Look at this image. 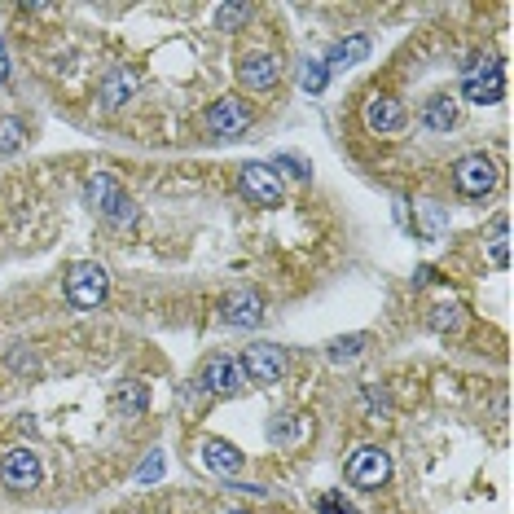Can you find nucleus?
<instances>
[{
  "label": "nucleus",
  "instance_id": "obj_8",
  "mask_svg": "<svg viewBox=\"0 0 514 514\" xmlns=\"http://www.w3.org/2000/svg\"><path fill=\"white\" fill-rule=\"evenodd\" d=\"M242 194L260 207H277L282 203V181H277V167L268 163H247L242 167Z\"/></svg>",
  "mask_w": 514,
  "mask_h": 514
},
{
  "label": "nucleus",
  "instance_id": "obj_2",
  "mask_svg": "<svg viewBox=\"0 0 514 514\" xmlns=\"http://www.w3.org/2000/svg\"><path fill=\"white\" fill-rule=\"evenodd\" d=\"M106 290H110V277L102 264H93V260L71 264V273H66V299L75 308H97L106 299Z\"/></svg>",
  "mask_w": 514,
  "mask_h": 514
},
{
  "label": "nucleus",
  "instance_id": "obj_22",
  "mask_svg": "<svg viewBox=\"0 0 514 514\" xmlns=\"http://www.w3.org/2000/svg\"><path fill=\"white\" fill-rule=\"evenodd\" d=\"M22 145V124L18 119H0V154H14Z\"/></svg>",
  "mask_w": 514,
  "mask_h": 514
},
{
  "label": "nucleus",
  "instance_id": "obj_5",
  "mask_svg": "<svg viewBox=\"0 0 514 514\" xmlns=\"http://www.w3.org/2000/svg\"><path fill=\"white\" fill-rule=\"evenodd\" d=\"M453 181L466 198H484L497 189V163L488 159V154H466V159H457V167H453Z\"/></svg>",
  "mask_w": 514,
  "mask_h": 514
},
{
  "label": "nucleus",
  "instance_id": "obj_3",
  "mask_svg": "<svg viewBox=\"0 0 514 514\" xmlns=\"http://www.w3.org/2000/svg\"><path fill=\"white\" fill-rule=\"evenodd\" d=\"M501 88H506V80H501V66H497L493 58H479V62L466 66V75H462L466 102L493 106V102H501Z\"/></svg>",
  "mask_w": 514,
  "mask_h": 514
},
{
  "label": "nucleus",
  "instance_id": "obj_7",
  "mask_svg": "<svg viewBox=\"0 0 514 514\" xmlns=\"http://www.w3.org/2000/svg\"><path fill=\"white\" fill-rule=\"evenodd\" d=\"M203 387L211 391V396L229 400L247 387V370H242V361H233V356H211L207 370H203Z\"/></svg>",
  "mask_w": 514,
  "mask_h": 514
},
{
  "label": "nucleus",
  "instance_id": "obj_24",
  "mask_svg": "<svg viewBox=\"0 0 514 514\" xmlns=\"http://www.w3.org/2000/svg\"><path fill=\"white\" fill-rule=\"evenodd\" d=\"M159 475H163V453H150L141 462V471H137V484H154Z\"/></svg>",
  "mask_w": 514,
  "mask_h": 514
},
{
  "label": "nucleus",
  "instance_id": "obj_16",
  "mask_svg": "<svg viewBox=\"0 0 514 514\" xmlns=\"http://www.w3.org/2000/svg\"><path fill=\"white\" fill-rule=\"evenodd\" d=\"M110 409L119 413V418H141L145 409H150V387L145 383H119L115 387V396H110Z\"/></svg>",
  "mask_w": 514,
  "mask_h": 514
},
{
  "label": "nucleus",
  "instance_id": "obj_27",
  "mask_svg": "<svg viewBox=\"0 0 514 514\" xmlns=\"http://www.w3.org/2000/svg\"><path fill=\"white\" fill-rule=\"evenodd\" d=\"M506 242H510V238H506V229H501V233H497V242H493V264H497V268H506V264H510V247H506Z\"/></svg>",
  "mask_w": 514,
  "mask_h": 514
},
{
  "label": "nucleus",
  "instance_id": "obj_15",
  "mask_svg": "<svg viewBox=\"0 0 514 514\" xmlns=\"http://www.w3.org/2000/svg\"><path fill=\"white\" fill-rule=\"evenodd\" d=\"M132 93H137V71H132V66H115V71L102 80V106L106 110H119L124 102H132Z\"/></svg>",
  "mask_w": 514,
  "mask_h": 514
},
{
  "label": "nucleus",
  "instance_id": "obj_17",
  "mask_svg": "<svg viewBox=\"0 0 514 514\" xmlns=\"http://www.w3.org/2000/svg\"><path fill=\"white\" fill-rule=\"evenodd\" d=\"M365 58H370V40H365V36H348V40L334 44L330 58L321 62V66H326V71H348V66L365 62Z\"/></svg>",
  "mask_w": 514,
  "mask_h": 514
},
{
  "label": "nucleus",
  "instance_id": "obj_11",
  "mask_svg": "<svg viewBox=\"0 0 514 514\" xmlns=\"http://www.w3.org/2000/svg\"><path fill=\"white\" fill-rule=\"evenodd\" d=\"M238 80H242V88H251V93H268V88L282 80V62H277L273 53H251V58H242V66H238Z\"/></svg>",
  "mask_w": 514,
  "mask_h": 514
},
{
  "label": "nucleus",
  "instance_id": "obj_20",
  "mask_svg": "<svg viewBox=\"0 0 514 514\" xmlns=\"http://www.w3.org/2000/svg\"><path fill=\"white\" fill-rule=\"evenodd\" d=\"M365 352V334H348V339H334L330 343V361L343 365V361H356Z\"/></svg>",
  "mask_w": 514,
  "mask_h": 514
},
{
  "label": "nucleus",
  "instance_id": "obj_26",
  "mask_svg": "<svg viewBox=\"0 0 514 514\" xmlns=\"http://www.w3.org/2000/svg\"><path fill=\"white\" fill-rule=\"evenodd\" d=\"M422 229H427L431 238H435V233L444 229V211H440V207H422Z\"/></svg>",
  "mask_w": 514,
  "mask_h": 514
},
{
  "label": "nucleus",
  "instance_id": "obj_14",
  "mask_svg": "<svg viewBox=\"0 0 514 514\" xmlns=\"http://www.w3.org/2000/svg\"><path fill=\"white\" fill-rule=\"evenodd\" d=\"M198 453H203V466H207V471H216V475L242 471V453L233 449L229 440H216V435H207V440L198 444Z\"/></svg>",
  "mask_w": 514,
  "mask_h": 514
},
{
  "label": "nucleus",
  "instance_id": "obj_4",
  "mask_svg": "<svg viewBox=\"0 0 514 514\" xmlns=\"http://www.w3.org/2000/svg\"><path fill=\"white\" fill-rule=\"evenodd\" d=\"M203 124H207L211 137L233 141V137H242V132L251 128V106H247V102H238V97H220L216 106H207Z\"/></svg>",
  "mask_w": 514,
  "mask_h": 514
},
{
  "label": "nucleus",
  "instance_id": "obj_29",
  "mask_svg": "<svg viewBox=\"0 0 514 514\" xmlns=\"http://www.w3.org/2000/svg\"><path fill=\"white\" fill-rule=\"evenodd\" d=\"M9 80V53H5V44H0V84Z\"/></svg>",
  "mask_w": 514,
  "mask_h": 514
},
{
  "label": "nucleus",
  "instance_id": "obj_28",
  "mask_svg": "<svg viewBox=\"0 0 514 514\" xmlns=\"http://www.w3.org/2000/svg\"><path fill=\"white\" fill-rule=\"evenodd\" d=\"M277 167H290V176H299V181L308 176V163H299L295 154H282V159H277Z\"/></svg>",
  "mask_w": 514,
  "mask_h": 514
},
{
  "label": "nucleus",
  "instance_id": "obj_12",
  "mask_svg": "<svg viewBox=\"0 0 514 514\" xmlns=\"http://www.w3.org/2000/svg\"><path fill=\"white\" fill-rule=\"evenodd\" d=\"M229 326H242V330H255L264 321V299L255 295V290H238V295H229L225 304H220Z\"/></svg>",
  "mask_w": 514,
  "mask_h": 514
},
{
  "label": "nucleus",
  "instance_id": "obj_25",
  "mask_svg": "<svg viewBox=\"0 0 514 514\" xmlns=\"http://www.w3.org/2000/svg\"><path fill=\"white\" fill-rule=\"evenodd\" d=\"M317 510H321V514H356L348 501H343V493H326V497L317 501Z\"/></svg>",
  "mask_w": 514,
  "mask_h": 514
},
{
  "label": "nucleus",
  "instance_id": "obj_21",
  "mask_svg": "<svg viewBox=\"0 0 514 514\" xmlns=\"http://www.w3.org/2000/svg\"><path fill=\"white\" fill-rule=\"evenodd\" d=\"M247 14H251L247 5H220V14H216V27H220V31H238L242 22H247Z\"/></svg>",
  "mask_w": 514,
  "mask_h": 514
},
{
  "label": "nucleus",
  "instance_id": "obj_30",
  "mask_svg": "<svg viewBox=\"0 0 514 514\" xmlns=\"http://www.w3.org/2000/svg\"><path fill=\"white\" fill-rule=\"evenodd\" d=\"M229 514H242V510H229Z\"/></svg>",
  "mask_w": 514,
  "mask_h": 514
},
{
  "label": "nucleus",
  "instance_id": "obj_23",
  "mask_svg": "<svg viewBox=\"0 0 514 514\" xmlns=\"http://www.w3.org/2000/svg\"><path fill=\"white\" fill-rule=\"evenodd\" d=\"M326 80H330V71L321 62H308L304 66V75H299V84L308 88V93H321V88H326Z\"/></svg>",
  "mask_w": 514,
  "mask_h": 514
},
{
  "label": "nucleus",
  "instance_id": "obj_6",
  "mask_svg": "<svg viewBox=\"0 0 514 514\" xmlns=\"http://www.w3.org/2000/svg\"><path fill=\"white\" fill-rule=\"evenodd\" d=\"M391 475V457L383 449H374V444H365V449L352 453L348 462V484L352 488H365V493H374V488H383Z\"/></svg>",
  "mask_w": 514,
  "mask_h": 514
},
{
  "label": "nucleus",
  "instance_id": "obj_10",
  "mask_svg": "<svg viewBox=\"0 0 514 514\" xmlns=\"http://www.w3.org/2000/svg\"><path fill=\"white\" fill-rule=\"evenodd\" d=\"M0 475H5V488H14V493H31V488L40 484V457L31 449H9Z\"/></svg>",
  "mask_w": 514,
  "mask_h": 514
},
{
  "label": "nucleus",
  "instance_id": "obj_9",
  "mask_svg": "<svg viewBox=\"0 0 514 514\" xmlns=\"http://www.w3.org/2000/svg\"><path fill=\"white\" fill-rule=\"evenodd\" d=\"M242 370L255 383H277V378L286 374V352L277 348V343H251L247 356H242Z\"/></svg>",
  "mask_w": 514,
  "mask_h": 514
},
{
  "label": "nucleus",
  "instance_id": "obj_13",
  "mask_svg": "<svg viewBox=\"0 0 514 514\" xmlns=\"http://www.w3.org/2000/svg\"><path fill=\"white\" fill-rule=\"evenodd\" d=\"M365 124H370V132H400L405 128V106L387 93H374L365 102Z\"/></svg>",
  "mask_w": 514,
  "mask_h": 514
},
{
  "label": "nucleus",
  "instance_id": "obj_18",
  "mask_svg": "<svg viewBox=\"0 0 514 514\" xmlns=\"http://www.w3.org/2000/svg\"><path fill=\"white\" fill-rule=\"evenodd\" d=\"M422 124H427L431 132H449L457 124V106L449 102V97H431L427 110H422Z\"/></svg>",
  "mask_w": 514,
  "mask_h": 514
},
{
  "label": "nucleus",
  "instance_id": "obj_19",
  "mask_svg": "<svg viewBox=\"0 0 514 514\" xmlns=\"http://www.w3.org/2000/svg\"><path fill=\"white\" fill-rule=\"evenodd\" d=\"M431 330H440V334H457V330H462V308H457V304H440V308H431Z\"/></svg>",
  "mask_w": 514,
  "mask_h": 514
},
{
  "label": "nucleus",
  "instance_id": "obj_1",
  "mask_svg": "<svg viewBox=\"0 0 514 514\" xmlns=\"http://www.w3.org/2000/svg\"><path fill=\"white\" fill-rule=\"evenodd\" d=\"M84 198H88V207H93V211H102V216H106L115 229H128L132 220H137V203H128V194H124V189H119V181H115V176H110V172L88 176Z\"/></svg>",
  "mask_w": 514,
  "mask_h": 514
}]
</instances>
